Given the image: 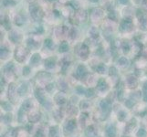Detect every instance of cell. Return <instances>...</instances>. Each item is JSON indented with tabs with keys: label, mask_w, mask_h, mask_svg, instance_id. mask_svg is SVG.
Returning a JSON list of instances; mask_svg holds the SVG:
<instances>
[{
	"label": "cell",
	"mask_w": 147,
	"mask_h": 137,
	"mask_svg": "<svg viewBox=\"0 0 147 137\" xmlns=\"http://www.w3.org/2000/svg\"><path fill=\"white\" fill-rule=\"evenodd\" d=\"M7 53H8V51L6 50V49H5V48H1V58H3V59L6 58Z\"/></svg>",
	"instance_id": "obj_25"
},
{
	"label": "cell",
	"mask_w": 147,
	"mask_h": 137,
	"mask_svg": "<svg viewBox=\"0 0 147 137\" xmlns=\"http://www.w3.org/2000/svg\"><path fill=\"white\" fill-rule=\"evenodd\" d=\"M77 91H79L80 93H81V94H82V93H84V90H83L81 87H78V88H77Z\"/></svg>",
	"instance_id": "obj_39"
},
{
	"label": "cell",
	"mask_w": 147,
	"mask_h": 137,
	"mask_svg": "<svg viewBox=\"0 0 147 137\" xmlns=\"http://www.w3.org/2000/svg\"><path fill=\"white\" fill-rule=\"evenodd\" d=\"M121 4H126L128 2V0H119Z\"/></svg>",
	"instance_id": "obj_42"
},
{
	"label": "cell",
	"mask_w": 147,
	"mask_h": 137,
	"mask_svg": "<svg viewBox=\"0 0 147 137\" xmlns=\"http://www.w3.org/2000/svg\"><path fill=\"white\" fill-rule=\"evenodd\" d=\"M121 30H126V31L130 30V29H131V28H132L131 22H130V21H128V20H127V21L125 20L124 22L121 24Z\"/></svg>",
	"instance_id": "obj_10"
},
{
	"label": "cell",
	"mask_w": 147,
	"mask_h": 137,
	"mask_svg": "<svg viewBox=\"0 0 147 137\" xmlns=\"http://www.w3.org/2000/svg\"><path fill=\"white\" fill-rule=\"evenodd\" d=\"M123 48H124V51H128V49H129V45H128V43H124Z\"/></svg>",
	"instance_id": "obj_40"
},
{
	"label": "cell",
	"mask_w": 147,
	"mask_h": 137,
	"mask_svg": "<svg viewBox=\"0 0 147 137\" xmlns=\"http://www.w3.org/2000/svg\"><path fill=\"white\" fill-rule=\"evenodd\" d=\"M40 117V115H39V112H36V111H33V112H30V114L29 115V121L32 122H37L39 119Z\"/></svg>",
	"instance_id": "obj_3"
},
{
	"label": "cell",
	"mask_w": 147,
	"mask_h": 137,
	"mask_svg": "<svg viewBox=\"0 0 147 137\" xmlns=\"http://www.w3.org/2000/svg\"><path fill=\"white\" fill-rule=\"evenodd\" d=\"M97 70L99 71L100 73H103L104 70H105V67H104L103 65H99V66L97 67Z\"/></svg>",
	"instance_id": "obj_27"
},
{
	"label": "cell",
	"mask_w": 147,
	"mask_h": 137,
	"mask_svg": "<svg viewBox=\"0 0 147 137\" xmlns=\"http://www.w3.org/2000/svg\"><path fill=\"white\" fill-rule=\"evenodd\" d=\"M125 104L129 107V108H131L132 106H133V102L132 101H131V100H128V101H126L125 102Z\"/></svg>",
	"instance_id": "obj_32"
},
{
	"label": "cell",
	"mask_w": 147,
	"mask_h": 137,
	"mask_svg": "<svg viewBox=\"0 0 147 137\" xmlns=\"http://www.w3.org/2000/svg\"><path fill=\"white\" fill-rule=\"evenodd\" d=\"M27 53H28V51L25 50L24 48H21V47H20V48H17L16 51V59L18 61H22L23 60L25 59Z\"/></svg>",
	"instance_id": "obj_1"
},
{
	"label": "cell",
	"mask_w": 147,
	"mask_h": 137,
	"mask_svg": "<svg viewBox=\"0 0 147 137\" xmlns=\"http://www.w3.org/2000/svg\"><path fill=\"white\" fill-rule=\"evenodd\" d=\"M101 108L104 112H109L110 111V102L107 101H102L101 102Z\"/></svg>",
	"instance_id": "obj_8"
},
{
	"label": "cell",
	"mask_w": 147,
	"mask_h": 137,
	"mask_svg": "<svg viewBox=\"0 0 147 137\" xmlns=\"http://www.w3.org/2000/svg\"><path fill=\"white\" fill-rule=\"evenodd\" d=\"M126 117V113H125L124 112H120L118 113V119L120 120V121H123L124 120V118Z\"/></svg>",
	"instance_id": "obj_22"
},
{
	"label": "cell",
	"mask_w": 147,
	"mask_h": 137,
	"mask_svg": "<svg viewBox=\"0 0 147 137\" xmlns=\"http://www.w3.org/2000/svg\"><path fill=\"white\" fill-rule=\"evenodd\" d=\"M85 74H86V69H85V67L82 66V65L79 66L76 71V76L78 78L81 79V78H83V77L85 76Z\"/></svg>",
	"instance_id": "obj_2"
},
{
	"label": "cell",
	"mask_w": 147,
	"mask_h": 137,
	"mask_svg": "<svg viewBox=\"0 0 147 137\" xmlns=\"http://www.w3.org/2000/svg\"><path fill=\"white\" fill-rule=\"evenodd\" d=\"M144 101L147 102V82L144 84Z\"/></svg>",
	"instance_id": "obj_26"
},
{
	"label": "cell",
	"mask_w": 147,
	"mask_h": 137,
	"mask_svg": "<svg viewBox=\"0 0 147 137\" xmlns=\"http://www.w3.org/2000/svg\"><path fill=\"white\" fill-rule=\"evenodd\" d=\"M86 134L88 137H96L97 136V132L95 131L93 126H90L86 130Z\"/></svg>",
	"instance_id": "obj_7"
},
{
	"label": "cell",
	"mask_w": 147,
	"mask_h": 137,
	"mask_svg": "<svg viewBox=\"0 0 147 137\" xmlns=\"http://www.w3.org/2000/svg\"><path fill=\"white\" fill-rule=\"evenodd\" d=\"M127 84L130 88H135L136 85H137V80H136L135 78H133V77L131 76V77H129V78H128Z\"/></svg>",
	"instance_id": "obj_6"
},
{
	"label": "cell",
	"mask_w": 147,
	"mask_h": 137,
	"mask_svg": "<svg viewBox=\"0 0 147 137\" xmlns=\"http://www.w3.org/2000/svg\"><path fill=\"white\" fill-rule=\"evenodd\" d=\"M40 61V56H39L38 54H35L31 59V63L36 65L37 63H38V61Z\"/></svg>",
	"instance_id": "obj_19"
},
{
	"label": "cell",
	"mask_w": 147,
	"mask_h": 137,
	"mask_svg": "<svg viewBox=\"0 0 147 137\" xmlns=\"http://www.w3.org/2000/svg\"><path fill=\"white\" fill-rule=\"evenodd\" d=\"M55 65V60L53 59V58H51V59H48V60H47L46 61V62H45V66L47 68H48V69H51V68H53Z\"/></svg>",
	"instance_id": "obj_11"
},
{
	"label": "cell",
	"mask_w": 147,
	"mask_h": 137,
	"mask_svg": "<svg viewBox=\"0 0 147 137\" xmlns=\"http://www.w3.org/2000/svg\"><path fill=\"white\" fill-rule=\"evenodd\" d=\"M2 105H3L4 109L6 110V111H8V110L11 109V105H10L8 102H3V103H2Z\"/></svg>",
	"instance_id": "obj_28"
},
{
	"label": "cell",
	"mask_w": 147,
	"mask_h": 137,
	"mask_svg": "<svg viewBox=\"0 0 147 137\" xmlns=\"http://www.w3.org/2000/svg\"><path fill=\"white\" fill-rule=\"evenodd\" d=\"M55 101L57 102L58 104H63L65 103L66 102V98H65V95H64L63 93H59L56 95L55 97Z\"/></svg>",
	"instance_id": "obj_5"
},
{
	"label": "cell",
	"mask_w": 147,
	"mask_h": 137,
	"mask_svg": "<svg viewBox=\"0 0 147 137\" xmlns=\"http://www.w3.org/2000/svg\"><path fill=\"white\" fill-rule=\"evenodd\" d=\"M114 74H116L115 68H111V70H110V75H114Z\"/></svg>",
	"instance_id": "obj_38"
},
{
	"label": "cell",
	"mask_w": 147,
	"mask_h": 137,
	"mask_svg": "<svg viewBox=\"0 0 147 137\" xmlns=\"http://www.w3.org/2000/svg\"><path fill=\"white\" fill-rule=\"evenodd\" d=\"M119 63L121 66H127L128 65V61L125 59V58H121L120 61H119Z\"/></svg>",
	"instance_id": "obj_21"
},
{
	"label": "cell",
	"mask_w": 147,
	"mask_h": 137,
	"mask_svg": "<svg viewBox=\"0 0 147 137\" xmlns=\"http://www.w3.org/2000/svg\"><path fill=\"white\" fill-rule=\"evenodd\" d=\"M22 107H23V110H24V111H28V110H29V109L32 107V102L28 100V101H26V102L23 103Z\"/></svg>",
	"instance_id": "obj_16"
},
{
	"label": "cell",
	"mask_w": 147,
	"mask_h": 137,
	"mask_svg": "<svg viewBox=\"0 0 147 137\" xmlns=\"http://www.w3.org/2000/svg\"><path fill=\"white\" fill-rule=\"evenodd\" d=\"M15 91H16V86H15V84H10L9 88H8V96H9L10 99H13V96H14Z\"/></svg>",
	"instance_id": "obj_13"
},
{
	"label": "cell",
	"mask_w": 147,
	"mask_h": 137,
	"mask_svg": "<svg viewBox=\"0 0 147 137\" xmlns=\"http://www.w3.org/2000/svg\"><path fill=\"white\" fill-rule=\"evenodd\" d=\"M98 89L100 91H104V90L107 89V84L104 81V80H100L99 83H98Z\"/></svg>",
	"instance_id": "obj_15"
},
{
	"label": "cell",
	"mask_w": 147,
	"mask_h": 137,
	"mask_svg": "<svg viewBox=\"0 0 147 137\" xmlns=\"http://www.w3.org/2000/svg\"><path fill=\"white\" fill-rule=\"evenodd\" d=\"M89 102H82L81 103H80V107L81 108H83V109H86V108H88L89 107Z\"/></svg>",
	"instance_id": "obj_29"
},
{
	"label": "cell",
	"mask_w": 147,
	"mask_h": 137,
	"mask_svg": "<svg viewBox=\"0 0 147 137\" xmlns=\"http://www.w3.org/2000/svg\"><path fill=\"white\" fill-rule=\"evenodd\" d=\"M56 134H57L56 127H52L50 129V132H49V136H50V137H55V136H56Z\"/></svg>",
	"instance_id": "obj_24"
},
{
	"label": "cell",
	"mask_w": 147,
	"mask_h": 137,
	"mask_svg": "<svg viewBox=\"0 0 147 137\" xmlns=\"http://www.w3.org/2000/svg\"><path fill=\"white\" fill-rule=\"evenodd\" d=\"M68 49H69V45H68L67 43H65V42H63V43L59 46V51H60V52L67 51Z\"/></svg>",
	"instance_id": "obj_20"
},
{
	"label": "cell",
	"mask_w": 147,
	"mask_h": 137,
	"mask_svg": "<svg viewBox=\"0 0 147 137\" xmlns=\"http://www.w3.org/2000/svg\"><path fill=\"white\" fill-rule=\"evenodd\" d=\"M80 56L81 58H86V56L88 55V48H87L86 46H82L81 47V49H80Z\"/></svg>",
	"instance_id": "obj_17"
},
{
	"label": "cell",
	"mask_w": 147,
	"mask_h": 137,
	"mask_svg": "<svg viewBox=\"0 0 147 137\" xmlns=\"http://www.w3.org/2000/svg\"><path fill=\"white\" fill-rule=\"evenodd\" d=\"M35 137H43V132H42V130H38L37 132V134H36Z\"/></svg>",
	"instance_id": "obj_35"
},
{
	"label": "cell",
	"mask_w": 147,
	"mask_h": 137,
	"mask_svg": "<svg viewBox=\"0 0 147 137\" xmlns=\"http://www.w3.org/2000/svg\"><path fill=\"white\" fill-rule=\"evenodd\" d=\"M69 112H70V114H75V113H77V110L74 107H71V108H70Z\"/></svg>",
	"instance_id": "obj_34"
},
{
	"label": "cell",
	"mask_w": 147,
	"mask_h": 137,
	"mask_svg": "<svg viewBox=\"0 0 147 137\" xmlns=\"http://www.w3.org/2000/svg\"><path fill=\"white\" fill-rule=\"evenodd\" d=\"M4 121L5 122H9L11 121V115L10 114H6L5 117H4Z\"/></svg>",
	"instance_id": "obj_31"
},
{
	"label": "cell",
	"mask_w": 147,
	"mask_h": 137,
	"mask_svg": "<svg viewBox=\"0 0 147 137\" xmlns=\"http://www.w3.org/2000/svg\"><path fill=\"white\" fill-rule=\"evenodd\" d=\"M135 125H136V122H135V120H132L129 123L127 124L126 126V132L129 133V132H131L134 127H135Z\"/></svg>",
	"instance_id": "obj_14"
},
{
	"label": "cell",
	"mask_w": 147,
	"mask_h": 137,
	"mask_svg": "<svg viewBox=\"0 0 147 137\" xmlns=\"http://www.w3.org/2000/svg\"><path fill=\"white\" fill-rule=\"evenodd\" d=\"M91 1H93V2H96V1H98V0H91Z\"/></svg>",
	"instance_id": "obj_43"
},
{
	"label": "cell",
	"mask_w": 147,
	"mask_h": 137,
	"mask_svg": "<svg viewBox=\"0 0 147 137\" xmlns=\"http://www.w3.org/2000/svg\"><path fill=\"white\" fill-rule=\"evenodd\" d=\"M118 97L120 98V99H122V91H121V90H120V91H119Z\"/></svg>",
	"instance_id": "obj_41"
},
{
	"label": "cell",
	"mask_w": 147,
	"mask_h": 137,
	"mask_svg": "<svg viewBox=\"0 0 147 137\" xmlns=\"http://www.w3.org/2000/svg\"><path fill=\"white\" fill-rule=\"evenodd\" d=\"M27 90H28V86L26 84H22L18 89V93L20 95H23V94H25L27 92Z\"/></svg>",
	"instance_id": "obj_18"
},
{
	"label": "cell",
	"mask_w": 147,
	"mask_h": 137,
	"mask_svg": "<svg viewBox=\"0 0 147 137\" xmlns=\"http://www.w3.org/2000/svg\"><path fill=\"white\" fill-rule=\"evenodd\" d=\"M106 134H107L108 137H115V135H116V130H115L114 126H112V125L108 126L107 129H106Z\"/></svg>",
	"instance_id": "obj_4"
},
{
	"label": "cell",
	"mask_w": 147,
	"mask_h": 137,
	"mask_svg": "<svg viewBox=\"0 0 147 137\" xmlns=\"http://www.w3.org/2000/svg\"><path fill=\"white\" fill-rule=\"evenodd\" d=\"M23 73H24V75H28V74L29 73V67L24 68V70H23Z\"/></svg>",
	"instance_id": "obj_37"
},
{
	"label": "cell",
	"mask_w": 147,
	"mask_h": 137,
	"mask_svg": "<svg viewBox=\"0 0 147 137\" xmlns=\"http://www.w3.org/2000/svg\"><path fill=\"white\" fill-rule=\"evenodd\" d=\"M59 83V88H60L61 90H66V88H67V87H66V83L64 82L63 80H60Z\"/></svg>",
	"instance_id": "obj_30"
},
{
	"label": "cell",
	"mask_w": 147,
	"mask_h": 137,
	"mask_svg": "<svg viewBox=\"0 0 147 137\" xmlns=\"http://www.w3.org/2000/svg\"><path fill=\"white\" fill-rule=\"evenodd\" d=\"M76 127V122L75 121H70L68 122L67 126H66V129H67L69 132H72Z\"/></svg>",
	"instance_id": "obj_12"
},
{
	"label": "cell",
	"mask_w": 147,
	"mask_h": 137,
	"mask_svg": "<svg viewBox=\"0 0 147 137\" xmlns=\"http://www.w3.org/2000/svg\"><path fill=\"white\" fill-rule=\"evenodd\" d=\"M36 98L38 100V102H40V103H44V94L42 93V91L40 90H37L36 91Z\"/></svg>",
	"instance_id": "obj_9"
},
{
	"label": "cell",
	"mask_w": 147,
	"mask_h": 137,
	"mask_svg": "<svg viewBox=\"0 0 147 137\" xmlns=\"http://www.w3.org/2000/svg\"><path fill=\"white\" fill-rule=\"evenodd\" d=\"M137 136L138 137H145L146 136V132L144 131V129H140L139 132L137 133Z\"/></svg>",
	"instance_id": "obj_23"
},
{
	"label": "cell",
	"mask_w": 147,
	"mask_h": 137,
	"mask_svg": "<svg viewBox=\"0 0 147 137\" xmlns=\"http://www.w3.org/2000/svg\"><path fill=\"white\" fill-rule=\"evenodd\" d=\"M45 46H46V47H48V48H50L51 46H52V42H51L49 39H47V40L45 41Z\"/></svg>",
	"instance_id": "obj_33"
},
{
	"label": "cell",
	"mask_w": 147,
	"mask_h": 137,
	"mask_svg": "<svg viewBox=\"0 0 147 137\" xmlns=\"http://www.w3.org/2000/svg\"><path fill=\"white\" fill-rule=\"evenodd\" d=\"M87 97H92L94 95V93H93V91L92 90H89L88 91H87Z\"/></svg>",
	"instance_id": "obj_36"
}]
</instances>
